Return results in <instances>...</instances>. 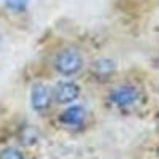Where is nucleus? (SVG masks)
<instances>
[{
  "label": "nucleus",
  "mask_w": 159,
  "mask_h": 159,
  "mask_svg": "<svg viewBox=\"0 0 159 159\" xmlns=\"http://www.w3.org/2000/svg\"><path fill=\"white\" fill-rule=\"evenodd\" d=\"M86 119V110L81 105H69L61 115H59V123L65 127H80L83 126Z\"/></svg>",
  "instance_id": "5"
},
{
  "label": "nucleus",
  "mask_w": 159,
  "mask_h": 159,
  "mask_svg": "<svg viewBox=\"0 0 159 159\" xmlns=\"http://www.w3.org/2000/svg\"><path fill=\"white\" fill-rule=\"evenodd\" d=\"M140 100V91L134 84H118L108 92V102L115 108H129Z\"/></svg>",
  "instance_id": "2"
},
{
  "label": "nucleus",
  "mask_w": 159,
  "mask_h": 159,
  "mask_svg": "<svg viewBox=\"0 0 159 159\" xmlns=\"http://www.w3.org/2000/svg\"><path fill=\"white\" fill-rule=\"evenodd\" d=\"M0 159H25V156L18 147L8 145V147L0 148Z\"/></svg>",
  "instance_id": "7"
},
{
  "label": "nucleus",
  "mask_w": 159,
  "mask_h": 159,
  "mask_svg": "<svg viewBox=\"0 0 159 159\" xmlns=\"http://www.w3.org/2000/svg\"><path fill=\"white\" fill-rule=\"evenodd\" d=\"M115 72H116V62L108 57H99L91 65V73L97 80H107Z\"/></svg>",
  "instance_id": "6"
},
{
  "label": "nucleus",
  "mask_w": 159,
  "mask_h": 159,
  "mask_svg": "<svg viewBox=\"0 0 159 159\" xmlns=\"http://www.w3.org/2000/svg\"><path fill=\"white\" fill-rule=\"evenodd\" d=\"M51 91L43 83H35L30 88V105L35 111H45L51 103Z\"/></svg>",
  "instance_id": "4"
},
{
  "label": "nucleus",
  "mask_w": 159,
  "mask_h": 159,
  "mask_svg": "<svg viewBox=\"0 0 159 159\" xmlns=\"http://www.w3.org/2000/svg\"><path fill=\"white\" fill-rule=\"evenodd\" d=\"M83 56L76 48L73 46H65L62 49H59L54 57H52V67L57 73H61L62 76H73L76 75L80 70L83 69Z\"/></svg>",
  "instance_id": "1"
},
{
  "label": "nucleus",
  "mask_w": 159,
  "mask_h": 159,
  "mask_svg": "<svg viewBox=\"0 0 159 159\" xmlns=\"http://www.w3.org/2000/svg\"><path fill=\"white\" fill-rule=\"evenodd\" d=\"M80 94H81V88L73 81H69V80H65V81L62 80L51 89L52 100L61 105H72L73 102H76Z\"/></svg>",
  "instance_id": "3"
},
{
  "label": "nucleus",
  "mask_w": 159,
  "mask_h": 159,
  "mask_svg": "<svg viewBox=\"0 0 159 159\" xmlns=\"http://www.w3.org/2000/svg\"><path fill=\"white\" fill-rule=\"evenodd\" d=\"M7 7L11 10V11H22L25 7H27V0H7Z\"/></svg>",
  "instance_id": "8"
},
{
  "label": "nucleus",
  "mask_w": 159,
  "mask_h": 159,
  "mask_svg": "<svg viewBox=\"0 0 159 159\" xmlns=\"http://www.w3.org/2000/svg\"><path fill=\"white\" fill-rule=\"evenodd\" d=\"M5 45H7V38H5L3 30L0 29V56H2V54H3V51H5Z\"/></svg>",
  "instance_id": "9"
}]
</instances>
